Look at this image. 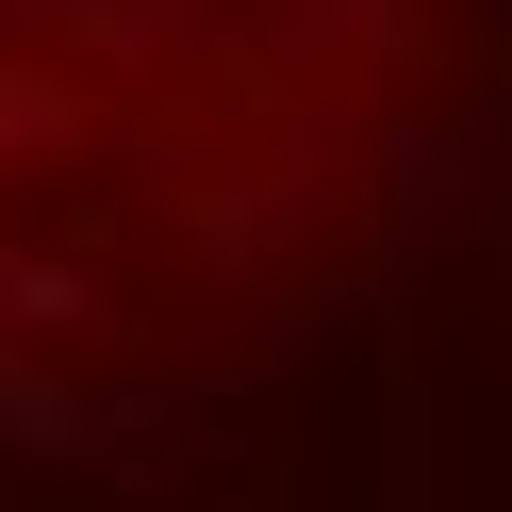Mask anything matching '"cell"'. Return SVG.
<instances>
[{
    "label": "cell",
    "instance_id": "cell-1",
    "mask_svg": "<svg viewBox=\"0 0 512 512\" xmlns=\"http://www.w3.org/2000/svg\"><path fill=\"white\" fill-rule=\"evenodd\" d=\"M413 0H0V413L166 380L331 265Z\"/></svg>",
    "mask_w": 512,
    "mask_h": 512
}]
</instances>
